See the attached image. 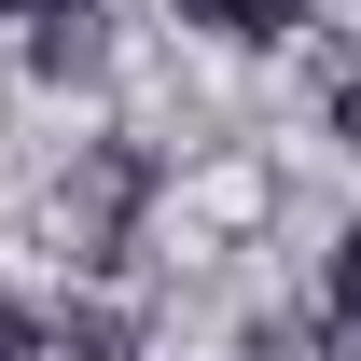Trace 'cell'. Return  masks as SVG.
<instances>
[{
	"instance_id": "6da1fadb",
	"label": "cell",
	"mask_w": 361,
	"mask_h": 361,
	"mask_svg": "<svg viewBox=\"0 0 361 361\" xmlns=\"http://www.w3.org/2000/svg\"><path fill=\"white\" fill-rule=\"evenodd\" d=\"M139 209H153V139H84V167H70V195H56L70 250H84V264H111Z\"/></svg>"
},
{
	"instance_id": "7a4b0ae2",
	"label": "cell",
	"mask_w": 361,
	"mask_h": 361,
	"mask_svg": "<svg viewBox=\"0 0 361 361\" xmlns=\"http://www.w3.org/2000/svg\"><path fill=\"white\" fill-rule=\"evenodd\" d=\"M28 70L42 84H97L111 70V14L97 0H28Z\"/></svg>"
},
{
	"instance_id": "3957f363",
	"label": "cell",
	"mask_w": 361,
	"mask_h": 361,
	"mask_svg": "<svg viewBox=\"0 0 361 361\" xmlns=\"http://www.w3.org/2000/svg\"><path fill=\"white\" fill-rule=\"evenodd\" d=\"M180 28H223V42H292L306 0H180Z\"/></svg>"
},
{
	"instance_id": "277c9868",
	"label": "cell",
	"mask_w": 361,
	"mask_h": 361,
	"mask_svg": "<svg viewBox=\"0 0 361 361\" xmlns=\"http://www.w3.org/2000/svg\"><path fill=\"white\" fill-rule=\"evenodd\" d=\"M42 361H139V348H126V319H111V306H70V319L42 334Z\"/></svg>"
},
{
	"instance_id": "5b68a950",
	"label": "cell",
	"mask_w": 361,
	"mask_h": 361,
	"mask_svg": "<svg viewBox=\"0 0 361 361\" xmlns=\"http://www.w3.org/2000/svg\"><path fill=\"white\" fill-rule=\"evenodd\" d=\"M319 126H334V153H361V42H334V70H319Z\"/></svg>"
},
{
	"instance_id": "8992f818",
	"label": "cell",
	"mask_w": 361,
	"mask_h": 361,
	"mask_svg": "<svg viewBox=\"0 0 361 361\" xmlns=\"http://www.w3.org/2000/svg\"><path fill=\"white\" fill-rule=\"evenodd\" d=\"M236 361H319V334H306V319H250V334H236Z\"/></svg>"
},
{
	"instance_id": "52a82bcc",
	"label": "cell",
	"mask_w": 361,
	"mask_h": 361,
	"mask_svg": "<svg viewBox=\"0 0 361 361\" xmlns=\"http://www.w3.org/2000/svg\"><path fill=\"white\" fill-rule=\"evenodd\" d=\"M334 319H361V223L334 236Z\"/></svg>"
},
{
	"instance_id": "ba28073f",
	"label": "cell",
	"mask_w": 361,
	"mask_h": 361,
	"mask_svg": "<svg viewBox=\"0 0 361 361\" xmlns=\"http://www.w3.org/2000/svg\"><path fill=\"white\" fill-rule=\"evenodd\" d=\"M0 361H42V319L28 306H0Z\"/></svg>"
},
{
	"instance_id": "9c48e42d",
	"label": "cell",
	"mask_w": 361,
	"mask_h": 361,
	"mask_svg": "<svg viewBox=\"0 0 361 361\" xmlns=\"http://www.w3.org/2000/svg\"><path fill=\"white\" fill-rule=\"evenodd\" d=\"M319 361H361V319H334V348H319Z\"/></svg>"
},
{
	"instance_id": "30bf717a",
	"label": "cell",
	"mask_w": 361,
	"mask_h": 361,
	"mask_svg": "<svg viewBox=\"0 0 361 361\" xmlns=\"http://www.w3.org/2000/svg\"><path fill=\"white\" fill-rule=\"evenodd\" d=\"M0 14H14V0H0Z\"/></svg>"
}]
</instances>
